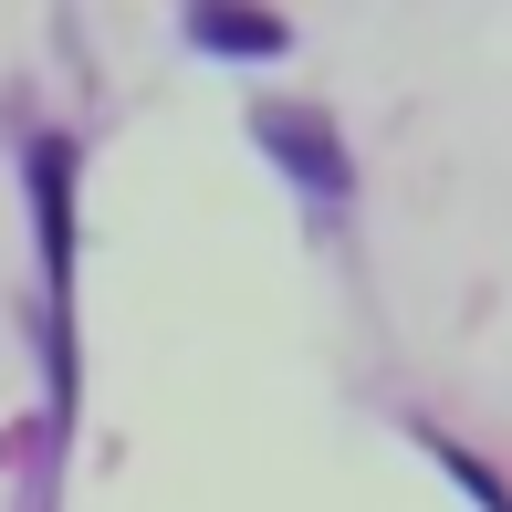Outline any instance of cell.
<instances>
[{"label": "cell", "mask_w": 512, "mask_h": 512, "mask_svg": "<svg viewBox=\"0 0 512 512\" xmlns=\"http://www.w3.org/2000/svg\"><path fill=\"white\" fill-rule=\"evenodd\" d=\"M209 42H251V53H272V42H283V32H272L262 11H251V21H209Z\"/></svg>", "instance_id": "obj_1"}]
</instances>
